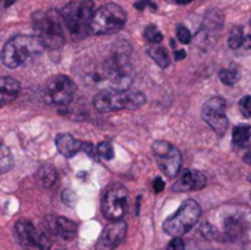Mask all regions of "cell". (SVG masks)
I'll list each match as a JSON object with an SVG mask.
<instances>
[{
  "mask_svg": "<svg viewBox=\"0 0 251 250\" xmlns=\"http://www.w3.org/2000/svg\"><path fill=\"white\" fill-rule=\"evenodd\" d=\"M147 55L160 66V68H168L171 63V57L166 52L165 47L159 46V44H153L147 49Z\"/></svg>",
  "mask_w": 251,
  "mask_h": 250,
  "instance_id": "e0dca14e",
  "label": "cell"
},
{
  "mask_svg": "<svg viewBox=\"0 0 251 250\" xmlns=\"http://www.w3.org/2000/svg\"><path fill=\"white\" fill-rule=\"evenodd\" d=\"M244 46H246L247 49H251V34H249V35L246 37V40H244Z\"/></svg>",
  "mask_w": 251,
  "mask_h": 250,
  "instance_id": "1f68e13d",
  "label": "cell"
},
{
  "mask_svg": "<svg viewBox=\"0 0 251 250\" xmlns=\"http://www.w3.org/2000/svg\"><path fill=\"white\" fill-rule=\"evenodd\" d=\"M44 47L35 35H15L12 37L1 50V62L10 69H16L34 62Z\"/></svg>",
  "mask_w": 251,
  "mask_h": 250,
  "instance_id": "6da1fadb",
  "label": "cell"
},
{
  "mask_svg": "<svg viewBox=\"0 0 251 250\" xmlns=\"http://www.w3.org/2000/svg\"><path fill=\"white\" fill-rule=\"evenodd\" d=\"M185 56H187L185 50H176L175 52V59L176 60H182V59H185Z\"/></svg>",
  "mask_w": 251,
  "mask_h": 250,
  "instance_id": "4dcf8cb0",
  "label": "cell"
},
{
  "mask_svg": "<svg viewBox=\"0 0 251 250\" xmlns=\"http://www.w3.org/2000/svg\"><path fill=\"white\" fill-rule=\"evenodd\" d=\"M37 180H38V183H40L41 187L50 189L57 181V172L51 167H41L38 169V172H37Z\"/></svg>",
  "mask_w": 251,
  "mask_h": 250,
  "instance_id": "ac0fdd59",
  "label": "cell"
},
{
  "mask_svg": "<svg viewBox=\"0 0 251 250\" xmlns=\"http://www.w3.org/2000/svg\"><path fill=\"white\" fill-rule=\"evenodd\" d=\"M138 10H144L146 7H151L153 10H156V4L151 1V0H140L134 4Z\"/></svg>",
  "mask_w": 251,
  "mask_h": 250,
  "instance_id": "83f0119b",
  "label": "cell"
},
{
  "mask_svg": "<svg viewBox=\"0 0 251 250\" xmlns=\"http://www.w3.org/2000/svg\"><path fill=\"white\" fill-rule=\"evenodd\" d=\"M219 78L225 85H234L240 78V72L235 68H225V69H221Z\"/></svg>",
  "mask_w": 251,
  "mask_h": 250,
  "instance_id": "7402d4cb",
  "label": "cell"
},
{
  "mask_svg": "<svg viewBox=\"0 0 251 250\" xmlns=\"http://www.w3.org/2000/svg\"><path fill=\"white\" fill-rule=\"evenodd\" d=\"M153 153L159 168L166 177L174 178L179 174L182 167V158L179 150L174 144L165 140H159L153 144Z\"/></svg>",
  "mask_w": 251,
  "mask_h": 250,
  "instance_id": "9c48e42d",
  "label": "cell"
},
{
  "mask_svg": "<svg viewBox=\"0 0 251 250\" xmlns=\"http://www.w3.org/2000/svg\"><path fill=\"white\" fill-rule=\"evenodd\" d=\"M82 152H85L90 158H96V153H97V149L91 144V143H88V141H85V143H82Z\"/></svg>",
  "mask_w": 251,
  "mask_h": 250,
  "instance_id": "f1b7e54d",
  "label": "cell"
},
{
  "mask_svg": "<svg viewBox=\"0 0 251 250\" xmlns=\"http://www.w3.org/2000/svg\"><path fill=\"white\" fill-rule=\"evenodd\" d=\"M176 37H178V40H179L182 44H190V43H191V38H193L190 29H188L187 27H184V25H179V27H178V29H176Z\"/></svg>",
  "mask_w": 251,
  "mask_h": 250,
  "instance_id": "d4e9b609",
  "label": "cell"
},
{
  "mask_svg": "<svg viewBox=\"0 0 251 250\" xmlns=\"http://www.w3.org/2000/svg\"><path fill=\"white\" fill-rule=\"evenodd\" d=\"M179 4H188V3H191L193 0H176Z\"/></svg>",
  "mask_w": 251,
  "mask_h": 250,
  "instance_id": "836d02e7",
  "label": "cell"
},
{
  "mask_svg": "<svg viewBox=\"0 0 251 250\" xmlns=\"http://www.w3.org/2000/svg\"><path fill=\"white\" fill-rule=\"evenodd\" d=\"M207 180L206 177L199 172V171H193V169H187L184 171L182 177L174 184V192H196V190H201L206 186Z\"/></svg>",
  "mask_w": 251,
  "mask_h": 250,
  "instance_id": "5bb4252c",
  "label": "cell"
},
{
  "mask_svg": "<svg viewBox=\"0 0 251 250\" xmlns=\"http://www.w3.org/2000/svg\"><path fill=\"white\" fill-rule=\"evenodd\" d=\"M56 147H57L59 153L63 155L65 158H72L78 152L82 150V141L76 140L71 134L63 133V134H59L56 137Z\"/></svg>",
  "mask_w": 251,
  "mask_h": 250,
  "instance_id": "9a60e30c",
  "label": "cell"
},
{
  "mask_svg": "<svg viewBox=\"0 0 251 250\" xmlns=\"http://www.w3.org/2000/svg\"><path fill=\"white\" fill-rule=\"evenodd\" d=\"M240 111L243 116L250 118L251 116V96H246L240 100Z\"/></svg>",
  "mask_w": 251,
  "mask_h": 250,
  "instance_id": "484cf974",
  "label": "cell"
},
{
  "mask_svg": "<svg viewBox=\"0 0 251 250\" xmlns=\"http://www.w3.org/2000/svg\"><path fill=\"white\" fill-rule=\"evenodd\" d=\"M126 234V224L124 221H113L107 225L100 234L96 249L97 250H113L116 249Z\"/></svg>",
  "mask_w": 251,
  "mask_h": 250,
  "instance_id": "7c38bea8",
  "label": "cell"
},
{
  "mask_svg": "<svg viewBox=\"0 0 251 250\" xmlns=\"http://www.w3.org/2000/svg\"><path fill=\"white\" fill-rule=\"evenodd\" d=\"M163 189H165V181L162 178H156L153 181V190L156 193H160V192H163Z\"/></svg>",
  "mask_w": 251,
  "mask_h": 250,
  "instance_id": "f546056e",
  "label": "cell"
},
{
  "mask_svg": "<svg viewBox=\"0 0 251 250\" xmlns=\"http://www.w3.org/2000/svg\"><path fill=\"white\" fill-rule=\"evenodd\" d=\"M97 155H100L101 159H106V161H110L113 159V147L109 141H101L99 146H97Z\"/></svg>",
  "mask_w": 251,
  "mask_h": 250,
  "instance_id": "cb8c5ba5",
  "label": "cell"
},
{
  "mask_svg": "<svg viewBox=\"0 0 251 250\" xmlns=\"http://www.w3.org/2000/svg\"><path fill=\"white\" fill-rule=\"evenodd\" d=\"M168 250H185V245H184L182 239H181V237H175V239L169 243Z\"/></svg>",
  "mask_w": 251,
  "mask_h": 250,
  "instance_id": "4316f807",
  "label": "cell"
},
{
  "mask_svg": "<svg viewBox=\"0 0 251 250\" xmlns=\"http://www.w3.org/2000/svg\"><path fill=\"white\" fill-rule=\"evenodd\" d=\"M251 139V127L250 125H238L234 128L232 131V141L237 146H244L246 143H249Z\"/></svg>",
  "mask_w": 251,
  "mask_h": 250,
  "instance_id": "d6986e66",
  "label": "cell"
},
{
  "mask_svg": "<svg viewBox=\"0 0 251 250\" xmlns=\"http://www.w3.org/2000/svg\"><path fill=\"white\" fill-rule=\"evenodd\" d=\"M144 103H146V96L141 91H132V90L103 88L93 99L94 108L103 113L122 111V109H138Z\"/></svg>",
  "mask_w": 251,
  "mask_h": 250,
  "instance_id": "277c9868",
  "label": "cell"
},
{
  "mask_svg": "<svg viewBox=\"0 0 251 250\" xmlns=\"http://www.w3.org/2000/svg\"><path fill=\"white\" fill-rule=\"evenodd\" d=\"M13 167V158L7 146L0 143V174L10 171Z\"/></svg>",
  "mask_w": 251,
  "mask_h": 250,
  "instance_id": "ffe728a7",
  "label": "cell"
},
{
  "mask_svg": "<svg viewBox=\"0 0 251 250\" xmlns=\"http://www.w3.org/2000/svg\"><path fill=\"white\" fill-rule=\"evenodd\" d=\"M46 228L51 236L71 242L76 237V224L63 217H49L46 220Z\"/></svg>",
  "mask_w": 251,
  "mask_h": 250,
  "instance_id": "4fadbf2b",
  "label": "cell"
},
{
  "mask_svg": "<svg viewBox=\"0 0 251 250\" xmlns=\"http://www.w3.org/2000/svg\"><path fill=\"white\" fill-rule=\"evenodd\" d=\"M128 209V192L124 186H112L103 199V214L110 221H121Z\"/></svg>",
  "mask_w": 251,
  "mask_h": 250,
  "instance_id": "8fae6325",
  "label": "cell"
},
{
  "mask_svg": "<svg viewBox=\"0 0 251 250\" xmlns=\"http://www.w3.org/2000/svg\"><path fill=\"white\" fill-rule=\"evenodd\" d=\"M126 22V12L116 3H106L96 9L91 25L90 34L94 35H106L118 32L124 28Z\"/></svg>",
  "mask_w": 251,
  "mask_h": 250,
  "instance_id": "5b68a950",
  "label": "cell"
},
{
  "mask_svg": "<svg viewBox=\"0 0 251 250\" xmlns=\"http://www.w3.org/2000/svg\"><path fill=\"white\" fill-rule=\"evenodd\" d=\"M244 44V29L243 27H234L228 37V46L231 49H240Z\"/></svg>",
  "mask_w": 251,
  "mask_h": 250,
  "instance_id": "44dd1931",
  "label": "cell"
},
{
  "mask_svg": "<svg viewBox=\"0 0 251 250\" xmlns=\"http://www.w3.org/2000/svg\"><path fill=\"white\" fill-rule=\"evenodd\" d=\"M201 116L216 134L224 136L228 131L229 121L226 118V102L222 97L216 96L209 99L203 105Z\"/></svg>",
  "mask_w": 251,
  "mask_h": 250,
  "instance_id": "30bf717a",
  "label": "cell"
},
{
  "mask_svg": "<svg viewBox=\"0 0 251 250\" xmlns=\"http://www.w3.org/2000/svg\"><path fill=\"white\" fill-rule=\"evenodd\" d=\"M32 27L35 29V37L44 49L57 50L65 44L62 18L60 12L56 9L38 10L32 13Z\"/></svg>",
  "mask_w": 251,
  "mask_h": 250,
  "instance_id": "7a4b0ae2",
  "label": "cell"
},
{
  "mask_svg": "<svg viewBox=\"0 0 251 250\" xmlns=\"http://www.w3.org/2000/svg\"><path fill=\"white\" fill-rule=\"evenodd\" d=\"M244 161H246V162H249V164H251V152H249V153L244 156Z\"/></svg>",
  "mask_w": 251,
  "mask_h": 250,
  "instance_id": "d6a6232c",
  "label": "cell"
},
{
  "mask_svg": "<svg viewBox=\"0 0 251 250\" xmlns=\"http://www.w3.org/2000/svg\"><path fill=\"white\" fill-rule=\"evenodd\" d=\"M200 215H201L200 205L196 200L188 199L181 205V208L172 217H169L163 222V230L169 236L181 237L199 222Z\"/></svg>",
  "mask_w": 251,
  "mask_h": 250,
  "instance_id": "8992f818",
  "label": "cell"
},
{
  "mask_svg": "<svg viewBox=\"0 0 251 250\" xmlns=\"http://www.w3.org/2000/svg\"><path fill=\"white\" fill-rule=\"evenodd\" d=\"M15 236L22 250H49L51 248V234L47 228H38L28 220L16 222Z\"/></svg>",
  "mask_w": 251,
  "mask_h": 250,
  "instance_id": "52a82bcc",
  "label": "cell"
},
{
  "mask_svg": "<svg viewBox=\"0 0 251 250\" xmlns=\"http://www.w3.org/2000/svg\"><path fill=\"white\" fill-rule=\"evenodd\" d=\"M21 85L15 78L1 77L0 78V108L10 103L19 94Z\"/></svg>",
  "mask_w": 251,
  "mask_h": 250,
  "instance_id": "2e32d148",
  "label": "cell"
},
{
  "mask_svg": "<svg viewBox=\"0 0 251 250\" xmlns=\"http://www.w3.org/2000/svg\"><path fill=\"white\" fill-rule=\"evenodd\" d=\"M144 37H146V40H147L149 43H151V44H159V43H162V40H163V34H162V32L159 31V28L154 27V25H149V27L146 28Z\"/></svg>",
  "mask_w": 251,
  "mask_h": 250,
  "instance_id": "603a6c76",
  "label": "cell"
},
{
  "mask_svg": "<svg viewBox=\"0 0 251 250\" xmlns=\"http://www.w3.org/2000/svg\"><path fill=\"white\" fill-rule=\"evenodd\" d=\"M93 0L71 1L60 10V18L71 35L76 40L84 38L90 34V25L96 12Z\"/></svg>",
  "mask_w": 251,
  "mask_h": 250,
  "instance_id": "3957f363",
  "label": "cell"
},
{
  "mask_svg": "<svg viewBox=\"0 0 251 250\" xmlns=\"http://www.w3.org/2000/svg\"><path fill=\"white\" fill-rule=\"evenodd\" d=\"M75 83L66 75L51 77L44 87V99L50 105L66 106L72 102L75 94Z\"/></svg>",
  "mask_w": 251,
  "mask_h": 250,
  "instance_id": "ba28073f",
  "label": "cell"
}]
</instances>
